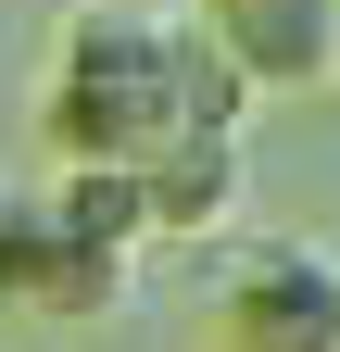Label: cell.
<instances>
[{
  "instance_id": "obj_1",
  "label": "cell",
  "mask_w": 340,
  "mask_h": 352,
  "mask_svg": "<svg viewBox=\"0 0 340 352\" xmlns=\"http://www.w3.org/2000/svg\"><path fill=\"white\" fill-rule=\"evenodd\" d=\"M240 101L252 88L215 38L151 25V13H76L63 51H51V88H38L51 151L63 164H126V176H151L189 139H240Z\"/></svg>"
},
{
  "instance_id": "obj_2",
  "label": "cell",
  "mask_w": 340,
  "mask_h": 352,
  "mask_svg": "<svg viewBox=\"0 0 340 352\" xmlns=\"http://www.w3.org/2000/svg\"><path fill=\"white\" fill-rule=\"evenodd\" d=\"M215 352H340V264L328 252H252L227 315H215Z\"/></svg>"
},
{
  "instance_id": "obj_3",
  "label": "cell",
  "mask_w": 340,
  "mask_h": 352,
  "mask_svg": "<svg viewBox=\"0 0 340 352\" xmlns=\"http://www.w3.org/2000/svg\"><path fill=\"white\" fill-rule=\"evenodd\" d=\"M202 38L240 63V88H340V0H202Z\"/></svg>"
},
{
  "instance_id": "obj_4",
  "label": "cell",
  "mask_w": 340,
  "mask_h": 352,
  "mask_svg": "<svg viewBox=\"0 0 340 352\" xmlns=\"http://www.w3.org/2000/svg\"><path fill=\"white\" fill-rule=\"evenodd\" d=\"M114 277L126 264H101L51 201H0V302H25V315H101Z\"/></svg>"
},
{
  "instance_id": "obj_5",
  "label": "cell",
  "mask_w": 340,
  "mask_h": 352,
  "mask_svg": "<svg viewBox=\"0 0 340 352\" xmlns=\"http://www.w3.org/2000/svg\"><path fill=\"white\" fill-rule=\"evenodd\" d=\"M139 189H151V239H164V227H177V239L240 227V201H252V139H189V151H164Z\"/></svg>"
},
{
  "instance_id": "obj_6",
  "label": "cell",
  "mask_w": 340,
  "mask_h": 352,
  "mask_svg": "<svg viewBox=\"0 0 340 352\" xmlns=\"http://www.w3.org/2000/svg\"><path fill=\"white\" fill-rule=\"evenodd\" d=\"M51 214H63V227L89 239L101 264H126V252L151 239V189H139L126 164H63V189H51Z\"/></svg>"
},
{
  "instance_id": "obj_7",
  "label": "cell",
  "mask_w": 340,
  "mask_h": 352,
  "mask_svg": "<svg viewBox=\"0 0 340 352\" xmlns=\"http://www.w3.org/2000/svg\"><path fill=\"white\" fill-rule=\"evenodd\" d=\"M328 101H340V88H328Z\"/></svg>"
}]
</instances>
